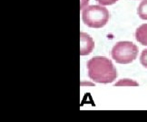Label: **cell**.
I'll return each instance as SVG.
<instances>
[{
    "label": "cell",
    "instance_id": "obj_1",
    "mask_svg": "<svg viewBox=\"0 0 147 122\" xmlns=\"http://www.w3.org/2000/svg\"><path fill=\"white\" fill-rule=\"evenodd\" d=\"M88 76L97 83H111L117 77L116 69L112 61L104 56H95L87 62Z\"/></svg>",
    "mask_w": 147,
    "mask_h": 122
},
{
    "label": "cell",
    "instance_id": "obj_6",
    "mask_svg": "<svg viewBox=\"0 0 147 122\" xmlns=\"http://www.w3.org/2000/svg\"><path fill=\"white\" fill-rule=\"evenodd\" d=\"M137 14L141 19L147 20V0H144L140 3L137 9Z\"/></svg>",
    "mask_w": 147,
    "mask_h": 122
},
{
    "label": "cell",
    "instance_id": "obj_7",
    "mask_svg": "<svg viewBox=\"0 0 147 122\" xmlns=\"http://www.w3.org/2000/svg\"><path fill=\"white\" fill-rule=\"evenodd\" d=\"M119 85H123V86H138L139 84L134 81L133 80H130V79H123V80H120L118 82L115 83V86H119Z\"/></svg>",
    "mask_w": 147,
    "mask_h": 122
},
{
    "label": "cell",
    "instance_id": "obj_5",
    "mask_svg": "<svg viewBox=\"0 0 147 122\" xmlns=\"http://www.w3.org/2000/svg\"><path fill=\"white\" fill-rule=\"evenodd\" d=\"M135 37L140 43L147 46V24H144L138 27L135 33Z\"/></svg>",
    "mask_w": 147,
    "mask_h": 122
},
{
    "label": "cell",
    "instance_id": "obj_2",
    "mask_svg": "<svg viewBox=\"0 0 147 122\" xmlns=\"http://www.w3.org/2000/svg\"><path fill=\"white\" fill-rule=\"evenodd\" d=\"M109 11L97 5H89L82 12L84 23L91 28H102L109 21Z\"/></svg>",
    "mask_w": 147,
    "mask_h": 122
},
{
    "label": "cell",
    "instance_id": "obj_8",
    "mask_svg": "<svg viewBox=\"0 0 147 122\" xmlns=\"http://www.w3.org/2000/svg\"><path fill=\"white\" fill-rule=\"evenodd\" d=\"M140 63L144 67L147 68V49L144 50L140 56Z\"/></svg>",
    "mask_w": 147,
    "mask_h": 122
},
{
    "label": "cell",
    "instance_id": "obj_9",
    "mask_svg": "<svg viewBox=\"0 0 147 122\" xmlns=\"http://www.w3.org/2000/svg\"><path fill=\"white\" fill-rule=\"evenodd\" d=\"M102 5H111L113 4H115L118 0H95Z\"/></svg>",
    "mask_w": 147,
    "mask_h": 122
},
{
    "label": "cell",
    "instance_id": "obj_4",
    "mask_svg": "<svg viewBox=\"0 0 147 122\" xmlns=\"http://www.w3.org/2000/svg\"><path fill=\"white\" fill-rule=\"evenodd\" d=\"M94 47V43L92 37L86 33L80 34V54L81 55H88L93 51Z\"/></svg>",
    "mask_w": 147,
    "mask_h": 122
},
{
    "label": "cell",
    "instance_id": "obj_3",
    "mask_svg": "<svg viewBox=\"0 0 147 122\" xmlns=\"http://www.w3.org/2000/svg\"><path fill=\"white\" fill-rule=\"evenodd\" d=\"M111 55L117 63L128 64L136 59L138 55V47L132 42H118L113 47Z\"/></svg>",
    "mask_w": 147,
    "mask_h": 122
}]
</instances>
